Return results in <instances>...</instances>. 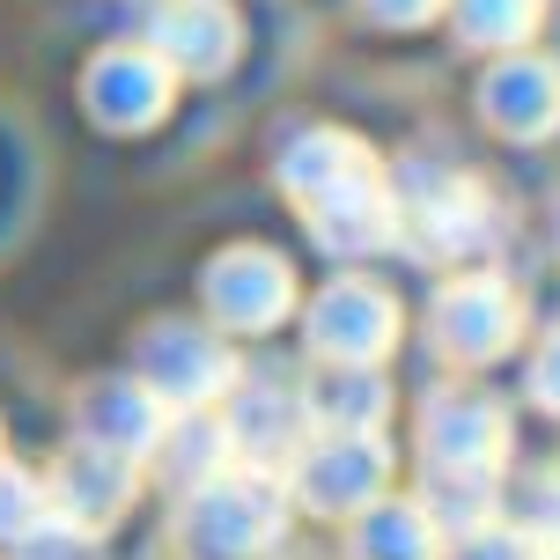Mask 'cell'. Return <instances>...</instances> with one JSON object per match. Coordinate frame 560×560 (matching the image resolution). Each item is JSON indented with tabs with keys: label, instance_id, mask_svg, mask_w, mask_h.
<instances>
[{
	"label": "cell",
	"instance_id": "1",
	"mask_svg": "<svg viewBox=\"0 0 560 560\" xmlns=\"http://www.w3.org/2000/svg\"><path fill=\"white\" fill-rule=\"evenodd\" d=\"M280 192L303 207L317 244H332V252H376V244L398 236V199L384 185V170H376V155L362 140L339 133V126H317V133L288 140Z\"/></svg>",
	"mask_w": 560,
	"mask_h": 560
},
{
	"label": "cell",
	"instance_id": "2",
	"mask_svg": "<svg viewBox=\"0 0 560 560\" xmlns=\"http://www.w3.org/2000/svg\"><path fill=\"white\" fill-rule=\"evenodd\" d=\"M288 524V502H280L273 472L258 465H229V472L199 479L192 502H185V553L192 560H258Z\"/></svg>",
	"mask_w": 560,
	"mask_h": 560
},
{
	"label": "cell",
	"instance_id": "3",
	"mask_svg": "<svg viewBox=\"0 0 560 560\" xmlns=\"http://www.w3.org/2000/svg\"><path fill=\"white\" fill-rule=\"evenodd\" d=\"M428 339L443 347L450 362H502L509 347L524 339V295L502 273H457L428 310Z\"/></svg>",
	"mask_w": 560,
	"mask_h": 560
},
{
	"label": "cell",
	"instance_id": "4",
	"mask_svg": "<svg viewBox=\"0 0 560 560\" xmlns=\"http://www.w3.org/2000/svg\"><path fill=\"white\" fill-rule=\"evenodd\" d=\"M420 457L428 472H465V479H494L509 457V406L487 392H435L420 413Z\"/></svg>",
	"mask_w": 560,
	"mask_h": 560
},
{
	"label": "cell",
	"instance_id": "5",
	"mask_svg": "<svg viewBox=\"0 0 560 560\" xmlns=\"http://www.w3.org/2000/svg\"><path fill=\"white\" fill-rule=\"evenodd\" d=\"M303 332H310V354H317V362L376 369L398 339V303L376 280H332V288H317Z\"/></svg>",
	"mask_w": 560,
	"mask_h": 560
},
{
	"label": "cell",
	"instance_id": "6",
	"mask_svg": "<svg viewBox=\"0 0 560 560\" xmlns=\"http://www.w3.org/2000/svg\"><path fill=\"white\" fill-rule=\"evenodd\" d=\"M398 229L413 236L428 258H472L494 244V199L479 192V177L443 170V177H420L398 199Z\"/></svg>",
	"mask_w": 560,
	"mask_h": 560
},
{
	"label": "cell",
	"instance_id": "7",
	"mask_svg": "<svg viewBox=\"0 0 560 560\" xmlns=\"http://www.w3.org/2000/svg\"><path fill=\"white\" fill-rule=\"evenodd\" d=\"M392 479V450L384 435H317L295 450V494L317 516H362Z\"/></svg>",
	"mask_w": 560,
	"mask_h": 560
},
{
	"label": "cell",
	"instance_id": "8",
	"mask_svg": "<svg viewBox=\"0 0 560 560\" xmlns=\"http://www.w3.org/2000/svg\"><path fill=\"white\" fill-rule=\"evenodd\" d=\"M140 384L177 413H199L236 384V362H229L222 339L199 332V325H155L140 339Z\"/></svg>",
	"mask_w": 560,
	"mask_h": 560
},
{
	"label": "cell",
	"instance_id": "9",
	"mask_svg": "<svg viewBox=\"0 0 560 560\" xmlns=\"http://www.w3.org/2000/svg\"><path fill=\"white\" fill-rule=\"evenodd\" d=\"M479 118L502 140H546L560 133V59L546 52H502L479 74Z\"/></svg>",
	"mask_w": 560,
	"mask_h": 560
},
{
	"label": "cell",
	"instance_id": "10",
	"mask_svg": "<svg viewBox=\"0 0 560 560\" xmlns=\"http://www.w3.org/2000/svg\"><path fill=\"white\" fill-rule=\"evenodd\" d=\"M288 303H295V273H288V258L258 252V244H236L207 266V310L229 332H273Z\"/></svg>",
	"mask_w": 560,
	"mask_h": 560
},
{
	"label": "cell",
	"instance_id": "11",
	"mask_svg": "<svg viewBox=\"0 0 560 560\" xmlns=\"http://www.w3.org/2000/svg\"><path fill=\"white\" fill-rule=\"evenodd\" d=\"M170 96H177V74L155 52H104L89 67V112L104 126H118V133L155 126L170 112Z\"/></svg>",
	"mask_w": 560,
	"mask_h": 560
},
{
	"label": "cell",
	"instance_id": "12",
	"mask_svg": "<svg viewBox=\"0 0 560 560\" xmlns=\"http://www.w3.org/2000/svg\"><path fill=\"white\" fill-rule=\"evenodd\" d=\"M244 45V30L229 15V0H170L155 15V45L148 52L163 59L170 74H222Z\"/></svg>",
	"mask_w": 560,
	"mask_h": 560
},
{
	"label": "cell",
	"instance_id": "13",
	"mask_svg": "<svg viewBox=\"0 0 560 560\" xmlns=\"http://www.w3.org/2000/svg\"><path fill=\"white\" fill-rule=\"evenodd\" d=\"M163 428H170V413L148 384H96L82 398V443L112 450V457H148L163 443Z\"/></svg>",
	"mask_w": 560,
	"mask_h": 560
},
{
	"label": "cell",
	"instance_id": "14",
	"mask_svg": "<svg viewBox=\"0 0 560 560\" xmlns=\"http://www.w3.org/2000/svg\"><path fill=\"white\" fill-rule=\"evenodd\" d=\"M126 502H133V457H112V450H96V443H82L52 479V509L67 524H82V532L112 524Z\"/></svg>",
	"mask_w": 560,
	"mask_h": 560
},
{
	"label": "cell",
	"instance_id": "15",
	"mask_svg": "<svg viewBox=\"0 0 560 560\" xmlns=\"http://www.w3.org/2000/svg\"><path fill=\"white\" fill-rule=\"evenodd\" d=\"M222 428H229V450H236V457H252L258 472H266V465H280V457H295V450H303L310 413H303V398H288L280 384H258V392H244L222 413Z\"/></svg>",
	"mask_w": 560,
	"mask_h": 560
},
{
	"label": "cell",
	"instance_id": "16",
	"mask_svg": "<svg viewBox=\"0 0 560 560\" xmlns=\"http://www.w3.org/2000/svg\"><path fill=\"white\" fill-rule=\"evenodd\" d=\"M303 413H310L317 435H376L384 413H392V392H384V376H376V369L325 362V369H317V384L303 392Z\"/></svg>",
	"mask_w": 560,
	"mask_h": 560
},
{
	"label": "cell",
	"instance_id": "17",
	"mask_svg": "<svg viewBox=\"0 0 560 560\" xmlns=\"http://www.w3.org/2000/svg\"><path fill=\"white\" fill-rule=\"evenodd\" d=\"M443 553V532L420 502H376L354 516V560H435Z\"/></svg>",
	"mask_w": 560,
	"mask_h": 560
},
{
	"label": "cell",
	"instance_id": "18",
	"mask_svg": "<svg viewBox=\"0 0 560 560\" xmlns=\"http://www.w3.org/2000/svg\"><path fill=\"white\" fill-rule=\"evenodd\" d=\"M450 23L472 52H524V37L546 23V0H450Z\"/></svg>",
	"mask_w": 560,
	"mask_h": 560
},
{
	"label": "cell",
	"instance_id": "19",
	"mask_svg": "<svg viewBox=\"0 0 560 560\" xmlns=\"http://www.w3.org/2000/svg\"><path fill=\"white\" fill-rule=\"evenodd\" d=\"M37 516H45V494H37L15 465H0V538H23Z\"/></svg>",
	"mask_w": 560,
	"mask_h": 560
},
{
	"label": "cell",
	"instance_id": "20",
	"mask_svg": "<svg viewBox=\"0 0 560 560\" xmlns=\"http://www.w3.org/2000/svg\"><path fill=\"white\" fill-rule=\"evenodd\" d=\"M532 398L546 413H560V332H546V347L532 354Z\"/></svg>",
	"mask_w": 560,
	"mask_h": 560
},
{
	"label": "cell",
	"instance_id": "21",
	"mask_svg": "<svg viewBox=\"0 0 560 560\" xmlns=\"http://www.w3.org/2000/svg\"><path fill=\"white\" fill-rule=\"evenodd\" d=\"M362 8L392 30H420V23H435V8H450V0H362Z\"/></svg>",
	"mask_w": 560,
	"mask_h": 560
},
{
	"label": "cell",
	"instance_id": "22",
	"mask_svg": "<svg viewBox=\"0 0 560 560\" xmlns=\"http://www.w3.org/2000/svg\"><path fill=\"white\" fill-rule=\"evenodd\" d=\"M532 560H560V546H538V553H532Z\"/></svg>",
	"mask_w": 560,
	"mask_h": 560
},
{
	"label": "cell",
	"instance_id": "23",
	"mask_svg": "<svg viewBox=\"0 0 560 560\" xmlns=\"http://www.w3.org/2000/svg\"><path fill=\"white\" fill-rule=\"evenodd\" d=\"M553 229H560V207H553Z\"/></svg>",
	"mask_w": 560,
	"mask_h": 560
}]
</instances>
